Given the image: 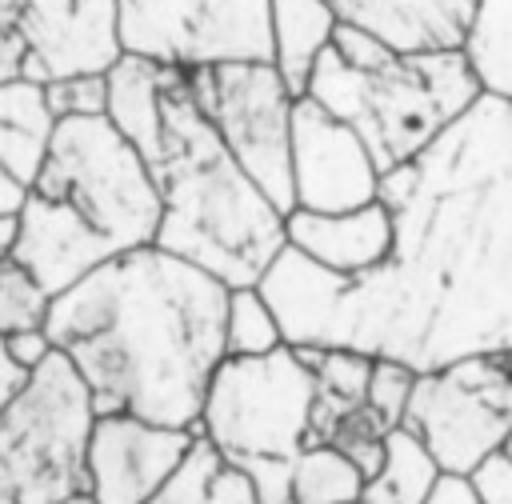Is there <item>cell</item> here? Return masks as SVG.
Masks as SVG:
<instances>
[{"label":"cell","mask_w":512,"mask_h":504,"mask_svg":"<svg viewBox=\"0 0 512 504\" xmlns=\"http://www.w3.org/2000/svg\"><path fill=\"white\" fill-rule=\"evenodd\" d=\"M392 248L336 276L280 248L260 276L288 348H352L432 372L512 352V104L480 96L420 156L380 176Z\"/></svg>","instance_id":"cell-1"},{"label":"cell","mask_w":512,"mask_h":504,"mask_svg":"<svg viewBox=\"0 0 512 504\" xmlns=\"http://www.w3.org/2000/svg\"><path fill=\"white\" fill-rule=\"evenodd\" d=\"M224 308V284L148 244L52 296L44 332L84 380L96 416L128 412L196 432L224 360Z\"/></svg>","instance_id":"cell-2"},{"label":"cell","mask_w":512,"mask_h":504,"mask_svg":"<svg viewBox=\"0 0 512 504\" xmlns=\"http://www.w3.org/2000/svg\"><path fill=\"white\" fill-rule=\"evenodd\" d=\"M140 160L160 192V228L152 244L224 288H256L288 244L284 216L240 172L196 108L184 68H164L160 128Z\"/></svg>","instance_id":"cell-3"},{"label":"cell","mask_w":512,"mask_h":504,"mask_svg":"<svg viewBox=\"0 0 512 504\" xmlns=\"http://www.w3.org/2000/svg\"><path fill=\"white\" fill-rule=\"evenodd\" d=\"M304 96L348 124L384 176L452 128L480 100V84L464 52H396L352 24H336Z\"/></svg>","instance_id":"cell-4"},{"label":"cell","mask_w":512,"mask_h":504,"mask_svg":"<svg viewBox=\"0 0 512 504\" xmlns=\"http://www.w3.org/2000/svg\"><path fill=\"white\" fill-rule=\"evenodd\" d=\"M96 412L64 352H52L0 416V504H68L88 496Z\"/></svg>","instance_id":"cell-5"},{"label":"cell","mask_w":512,"mask_h":504,"mask_svg":"<svg viewBox=\"0 0 512 504\" xmlns=\"http://www.w3.org/2000/svg\"><path fill=\"white\" fill-rule=\"evenodd\" d=\"M28 192L72 208L116 256L148 248L160 228L152 172L108 116L60 120L48 160Z\"/></svg>","instance_id":"cell-6"},{"label":"cell","mask_w":512,"mask_h":504,"mask_svg":"<svg viewBox=\"0 0 512 504\" xmlns=\"http://www.w3.org/2000/svg\"><path fill=\"white\" fill-rule=\"evenodd\" d=\"M316 376L284 344L268 356H224L208 380L196 436H204L224 460H292L312 444Z\"/></svg>","instance_id":"cell-7"},{"label":"cell","mask_w":512,"mask_h":504,"mask_svg":"<svg viewBox=\"0 0 512 504\" xmlns=\"http://www.w3.org/2000/svg\"><path fill=\"white\" fill-rule=\"evenodd\" d=\"M400 428L428 448L440 472L468 476L512 432V352H480L420 372Z\"/></svg>","instance_id":"cell-8"},{"label":"cell","mask_w":512,"mask_h":504,"mask_svg":"<svg viewBox=\"0 0 512 504\" xmlns=\"http://www.w3.org/2000/svg\"><path fill=\"white\" fill-rule=\"evenodd\" d=\"M196 108L208 116L240 172L288 220L292 200V104L272 64H220L188 72Z\"/></svg>","instance_id":"cell-9"},{"label":"cell","mask_w":512,"mask_h":504,"mask_svg":"<svg viewBox=\"0 0 512 504\" xmlns=\"http://www.w3.org/2000/svg\"><path fill=\"white\" fill-rule=\"evenodd\" d=\"M272 0H120V48L164 68L272 64Z\"/></svg>","instance_id":"cell-10"},{"label":"cell","mask_w":512,"mask_h":504,"mask_svg":"<svg viewBox=\"0 0 512 504\" xmlns=\"http://www.w3.org/2000/svg\"><path fill=\"white\" fill-rule=\"evenodd\" d=\"M0 28L24 40V80L104 76L120 56V0H0Z\"/></svg>","instance_id":"cell-11"},{"label":"cell","mask_w":512,"mask_h":504,"mask_svg":"<svg viewBox=\"0 0 512 504\" xmlns=\"http://www.w3.org/2000/svg\"><path fill=\"white\" fill-rule=\"evenodd\" d=\"M380 172L360 136L316 100L292 104V200L296 212H352L372 204Z\"/></svg>","instance_id":"cell-12"},{"label":"cell","mask_w":512,"mask_h":504,"mask_svg":"<svg viewBox=\"0 0 512 504\" xmlns=\"http://www.w3.org/2000/svg\"><path fill=\"white\" fill-rule=\"evenodd\" d=\"M196 432L164 428L128 412L96 416L88 436V500L92 504H148L180 468Z\"/></svg>","instance_id":"cell-13"},{"label":"cell","mask_w":512,"mask_h":504,"mask_svg":"<svg viewBox=\"0 0 512 504\" xmlns=\"http://www.w3.org/2000/svg\"><path fill=\"white\" fill-rule=\"evenodd\" d=\"M116 252L60 200H48L40 192H28L20 204V236L12 260L28 268L48 296L68 292L80 284L92 268L108 264Z\"/></svg>","instance_id":"cell-14"},{"label":"cell","mask_w":512,"mask_h":504,"mask_svg":"<svg viewBox=\"0 0 512 504\" xmlns=\"http://www.w3.org/2000/svg\"><path fill=\"white\" fill-rule=\"evenodd\" d=\"M284 240L312 264L336 276H364L384 264L392 248V220L380 200L352 212H292Z\"/></svg>","instance_id":"cell-15"},{"label":"cell","mask_w":512,"mask_h":504,"mask_svg":"<svg viewBox=\"0 0 512 504\" xmlns=\"http://www.w3.org/2000/svg\"><path fill=\"white\" fill-rule=\"evenodd\" d=\"M352 24L396 52H460L480 0H328Z\"/></svg>","instance_id":"cell-16"},{"label":"cell","mask_w":512,"mask_h":504,"mask_svg":"<svg viewBox=\"0 0 512 504\" xmlns=\"http://www.w3.org/2000/svg\"><path fill=\"white\" fill-rule=\"evenodd\" d=\"M336 12L328 0H272L268 4V36H272V68L280 72L284 88L300 100L308 76L328 52L336 32Z\"/></svg>","instance_id":"cell-17"},{"label":"cell","mask_w":512,"mask_h":504,"mask_svg":"<svg viewBox=\"0 0 512 504\" xmlns=\"http://www.w3.org/2000/svg\"><path fill=\"white\" fill-rule=\"evenodd\" d=\"M56 124L60 120L48 112L44 84H32V80L0 84V168L16 184L24 188L36 184L48 160Z\"/></svg>","instance_id":"cell-18"},{"label":"cell","mask_w":512,"mask_h":504,"mask_svg":"<svg viewBox=\"0 0 512 504\" xmlns=\"http://www.w3.org/2000/svg\"><path fill=\"white\" fill-rule=\"evenodd\" d=\"M148 504H256V492L232 460H224L204 436H196L180 468Z\"/></svg>","instance_id":"cell-19"},{"label":"cell","mask_w":512,"mask_h":504,"mask_svg":"<svg viewBox=\"0 0 512 504\" xmlns=\"http://www.w3.org/2000/svg\"><path fill=\"white\" fill-rule=\"evenodd\" d=\"M480 96L512 104V0H480L460 44Z\"/></svg>","instance_id":"cell-20"},{"label":"cell","mask_w":512,"mask_h":504,"mask_svg":"<svg viewBox=\"0 0 512 504\" xmlns=\"http://www.w3.org/2000/svg\"><path fill=\"white\" fill-rule=\"evenodd\" d=\"M436 480H440V468L428 456V448L412 432L392 428L384 436L380 468L364 480L360 504H424Z\"/></svg>","instance_id":"cell-21"},{"label":"cell","mask_w":512,"mask_h":504,"mask_svg":"<svg viewBox=\"0 0 512 504\" xmlns=\"http://www.w3.org/2000/svg\"><path fill=\"white\" fill-rule=\"evenodd\" d=\"M364 472L328 444H304L292 456V504H360Z\"/></svg>","instance_id":"cell-22"},{"label":"cell","mask_w":512,"mask_h":504,"mask_svg":"<svg viewBox=\"0 0 512 504\" xmlns=\"http://www.w3.org/2000/svg\"><path fill=\"white\" fill-rule=\"evenodd\" d=\"M284 348L276 312L260 296V288H228V308H224V356L232 360H252Z\"/></svg>","instance_id":"cell-23"},{"label":"cell","mask_w":512,"mask_h":504,"mask_svg":"<svg viewBox=\"0 0 512 504\" xmlns=\"http://www.w3.org/2000/svg\"><path fill=\"white\" fill-rule=\"evenodd\" d=\"M48 312L52 296L40 288V280L16 260H0V336L44 332Z\"/></svg>","instance_id":"cell-24"},{"label":"cell","mask_w":512,"mask_h":504,"mask_svg":"<svg viewBox=\"0 0 512 504\" xmlns=\"http://www.w3.org/2000/svg\"><path fill=\"white\" fill-rule=\"evenodd\" d=\"M416 376H420V372H412L408 364L376 356V360H372V376H368V396H364V404H368L388 428H400V424H404V408H408V400H412Z\"/></svg>","instance_id":"cell-25"},{"label":"cell","mask_w":512,"mask_h":504,"mask_svg":"<svg viewBox=\"0 0 512 504\" xmlns=\"http://www.w3.org/2000/svg\"><path fill=\"white\" fill-rule=\"evenodd\" d=\"M44 100L56 120L108 116V80L104 76H64V80L44 84Z\"/></svg>","instance_id":"cell-26"},{"label":"cell","mask_w":512,"mask_h":504,"mask_svg":"<svg viewBox=\"0 0 512 504\" xmlns=\"http://www.w3.org/2000/svg\"><path fill=\"white\" fill-rule=\"evenodd\" d=\"M248 476L256 504H292V460H252L240 464Z\"/></svg>","instance_id":"cell-27"},{"label":"cell","mask_w":512,"mask_h":504,"mask_svg":"<svg viewBox=\"0 0 512 504\" xmlns=\"http://www.w3.org/2000/svg\"><path fill=\"white\" fill-rule=\"evenodd\" d=\"M468 484L480 504H512V460H504L500 452L484 456L468 472Z\"/></svg>","instance_id":"cell-28"},{"label":"cell","mask_w":512,"mask_h":504,"mask_svg":"<svg viewBox=\"0 0 512 504\" xmlns=\"http://www.w3.org/2000/svg\"><path fill=\"white\" fill-rule=\"evenodd\" d=\"M4 348H8V356L24 368V372H36L56 348H52V340H48V332H16V336H4Z\"/></svg>","instance_id":"cell-29"},{"label":"cell","mask_w":512,"mask_h":504,"mask_svg":"<svg viewBox=\"0 0 512 504\" xmlns=\"http://www.w3.org/2000/svg\"><path fill=\"white\" fill-rule=\"evenodd\" d=\"M424 504H480V500H476V492H472L468 476L440 472V480L432 484V492H428V500H424Z\"/></svg>","instance_id":"cell-30"},{"label":"cell","mask_w":512,"mask_h":504,"mask_svg":"<svg viewBox=\"0 0 512 504\" xmlns=\"http://www.w3.org/2000/svg\"><path fill=\"white\" fill-rule=\"evenodd\" d=\"M28 376L32 372H24L12 356H8V348H4V336H0V416L8 412V404L24 392V384H28Z\"/></svg>","instance_id":"cell-31"},{"label":"cell","mask_w":512,"mask_h":504,"mask_svg":"<svg viewBox=\"0 0 512 504\" xmlns=\"http://www.w3.org/2000/svg\"><path fill=\"white\" fill-rule=\"evenodd\" d=\"M24 80V40L12 28H0V84Z\"/></svg>","instance_id":"cell-32"},{"label":"cell","mask_w":512,"mask_h":504,"mask_svg":"<svg viewBox=\"0 0 512 504\" xmlns=\"http://www.w3.org/2000/svg\"><path fill=\"white\" fill-rule=\"evenodd\" d=\"M24 196H28V188H24V184H16V180L0 168V216H16V212H20V204H24Z\"/></svg>","instance_id":"cell-33"},{"label":"cell","mask_w":512,"mask_h":504,"mask_svg":"<svg viewBox=\"0 0 512 504\" xmlns=\"http://www.w3.org/2000/svg\"><path fill=\"white\" fill-rule=\"evenodd\" d=\"M16 236H20V212L16 216H0V260H12Z\"/></svg>","instance_id":"cell-34"},{"label":"cell","mask_w":512,"mask_h":504,"mask_svg":"<svg viewBox=\"0 0 512 504\" xmlns=\"http://www.w3.org/2000/svg\"><path fill=\"white\" fill-rule=\"evenodd\" d=\"M496 452H500V456H504V460H512V432H508V436H504V444H500V448H496Z\"/></svg>","instance_id":"cell-35"},{"label":"cell","mask_w":512,"mask_h":504,"mask_svg":"<svg viewBox=\"0 0 512 504\" xmlns=\"http://www.w3.org/2000/svg\"><path fill=\"white\" fill-rule=\"evenodd\" d=\"M68 504H92V500H88V496H80V500H68Z\"/></svg>","instance_id":"cell-36"}]
</instances>
